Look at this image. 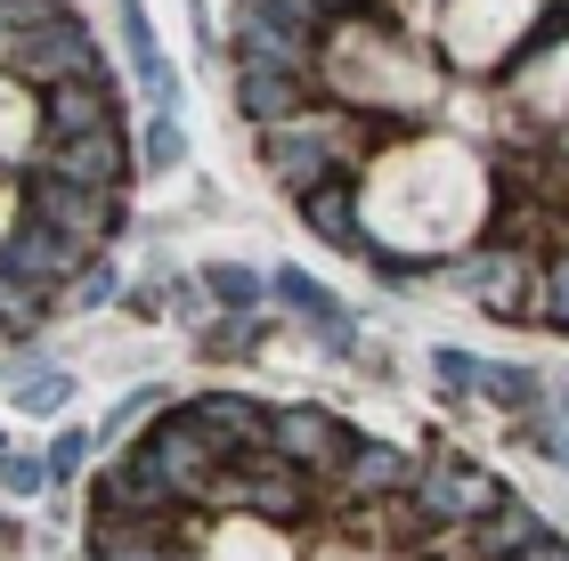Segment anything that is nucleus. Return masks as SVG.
Masks as SVG:
<instances>
[{"instance_id": "obj_6", "label": "nucleus", "mask_w": 569, "mask_h": 561, "mask_svg": "<svg viewBox=\"0 0 569 561\" xmlns=\"http://www.w3.org/2000/svg\"><path fill=\"white\" fill-rule=\"evenodd\" d=\"M147 448H154V464H163V480L179 489V504H196V513H203V489H212V472L228 464V448L188 415V407H163L154 431H147Z\"/></svg>"}, {"instance_id": "obj_20", "label": "nucleus", "mask_w": 569, "mask_h": 561, "mask_svg": "<svg viewBox=\"0 0 569 561\" xmlns=\"http://www.w3.org/2000/svg\"><path fill=\"white\" fill-rule=\"evenodd\" d=\"M49 301H58V285H33V277H17L9 261H0V350L33 334V325L49 318Z\"/></svg>"}, {"instance_id": "obj_13", "label": "nucleus", "mask_w": 569, "mask_h": 561, "mask_svg": "<svg viewBox=\"0 0 569 561\" xmlns=\"http://www.w3.org/2000/svg\"><path fill=\"white\" fill-rule=\"evenodd\" d=\"M0 261H9L17 277H33V285H73V269L90 261L73 237H58L49 220H33V212H17L9 220V237H0Z\"/></svg>"}, {"instance_id": "obj_7", "label": "nucleus", "mask_w": 569, "mask_h": 561, "mask_svg": "<svg viewBox=\"0 0 569 561\" xmlns=\"http://www.w3.org/2000/svg\"><path fill=\"white\" fill-rule=\"evenodd\" d=\"M41 171L58 180H82V188H122L139 171V147L122 139V122H98V131H66V139H41Z\"/></svg>"}, {"instance_id": "obj_28", "label": "nucleus", "mask_w": 569, "mask_h": 561, "mask_svg": "<svg viewBox=\"0 0 569 561\" xmlns=\"http://www.w3.org/2000/svg\"><path fill=\"white\" fill-rule=\"evenodd\" d=\"M66 293L82 301V310H98V301H114V261H98V252H90V261L73 269V285H66Z\"/></svg>"}, {"instance_id": "obj_9", "label": "nucleus", "mask_w": 569, "mask_h": 561, "mask_svg": "<svg viewBox=\"0 0 569 561\" xmlns=\"http://www.w3.org/2000/svg\"><path fill=\"white\" fill-rule=\"evenodd\" d=\"M228 49H237V66L318 73V49H326V33H309V24H284V17H269V9H252V0H237V33H228Z\"/></svg>"}, {"instance_id": "obj_4", "label": "nucleus", "mask_w": 569, "mask_h": 561, "mask_svg": "<svg viewBox=\"0 0 569 561\" xmlns=\"http://www.w3.org/2000/svg\"><path fill=\"white\" fill-rule=\"evenodd\" d=\"M416 513L439 529V521H488L505 504V480L488 472V464H472V455H423L416 464Z\"/></svg>"}, {"instance_id": "obj_30", "label": "nucleus", "mask_w": 569, "mask_h": 561, "mask_svg": "<svg viewBox=\"0 0 569 561\" xmlns=\"http://www.w3.org/2000/svg\"><path fill=\"white\" fill-rule=\"evenodd\" d=\"M252 9H269V17H284V24H309V33H326V24H333L326 0H252Z\"/></svg>"}, {"instance_id": "obj_32", "label": "nucleus", "mask_w": 569, "mask_h": 561, "mask_svg": "<svg viewBox=\"0 0 569 561\" xmlns=\"http://www.w3.org/2000/svg\"><path fill=\"white\" fill-rule=\"evenodd\" d=\"M553 431H569V382H553Z\"/></svg>"}, {"instance_id": "obj_17", "label": "nucleus", "mask_w": 569, "mask_h": 561, "mask_svg": "<svg viewBox=\"0 0 569 561\" xmlns=\"http://www.w3.org/2000/svg\"><path fill=\"white\" fill-rule=\"evenodd\" d=\"M301 220H309V237H326L342 252H367V228H358V171H333V180L301 188Z\"/></svg>"}, {"instance_id": "obj_27", "label": "nucleus", "mask_w": 569, "mask_h": 561, "mask_svg": "<svg viewBox=\"0 0 569 561\" xmlns=\"http://www.w3.org/2000/svg\"><path fill=\"white\" fill-rule=\"evenodd\" d=\"M66 399H73V382H66V374H33V382L17 391L24 415H66Z\"/></svg>"}, {"instance_id": "obj_21", "label": "nucleus", "mask_w": 569, "mask_h": 561, "mask_svg": "<svg viewBox=\"0 0 569 561\" xmlns=\"http://www.w3.org/2000/svg\"><path fill=\"white\" fill-rule=\"evenodd\" d=\"M472 391L488 399V407H512V415H529L537 399H546V382H537L529 367H505V359H480L472 367Z\"/></svg>"}, {"instance_id": "obj_29", "label": "nucleus", "mask_w": 569, "mask_h": 561, "mask_svg": "<svg viewBox=\"0 0 569 561\" xmlns=\"http://www.w3.org/2000/svg\"><path fill=\"white\" fill-rule=\"evenodd\" d=\"M0 489H9V497H41L49 464H41V455H0Z\"/></svg>"}, {"instance_id": "obj_12", "label": "nucleus", "mask_w": 569, "mask_h": 561, "mask_svg": "<svg viewBox=\"0 0 569 561\" xmlns=\"http://www.w3.org/2000/svg\"><path fill=\"white\" fill-rule=\"evenodd\" d=\"M261 163H269V180L284 188V196H301V188H318V180H333V171H350L333 147L309 131L301 114H284V122H269L261 131Z\"/></svg>"}, {"instance_id": "obj_10", "label": "nucleus", "mask_w": 569, "mask_h": 561, "mask_svg": "<svg viewBox=\"0 0 569 561\" xmlns=\"http://www.w3.org/2000/svg\"><path fill=\"white\" fill-rule=\"evenodd\" d=\"M350 440H358V431L333 415V407H277V415H269V448L284 455V464L318 472V480L350 455Z\"/></svg>"}, {"instance_id": "obj_24", "label": "nucleus", "mask_w": 569, "mask_h": 561, "mask_svg": "<svg viewBox=\"0 0 569 561\" xmlns=\"http://www.w3.org/2000/svg\"><path fill=\"white\" fill-rule=\"evenodd\" d=\"M203 293H212L220 310H252L269 285H261V269H244V261H212V269H203Z\"/></svg>"}, {"instance_id": "obj_8", "label": "nucleus", "mask_w": 569, "mask_h": 561, "mask_svg": "<svg viewBox=\"0 0 569 561\" xmlns=\"http://www.w3.org/2000/svg\"><path fill=\"white\" fill-rule=\"evenodd\" d=\"M416 464H423V455L399 448V440H350V455L326 472V504H375V497H399V489H416Z\"/></svg>"}, {"instance_id": "obj_16", "label": "nucleus", "mask_w": 569, "mask_h": 561, "mask_svg": "<svg viewBox=\"0 0 569 561\" xmlns=\"http://www.w3.org/2000/svg\"><path fill=\"white\" fill-rule=\"evenodd\" d=\"M309 98H318V73H284V66H237V107L252 131H269V122L301 114Z\"/></svg>"}, {"instance_id": "obj_23", "label": "nucleus", "mask_w": 569, "mask_h": 561, "mask_svg": "<svg viewBox=\"0 0 569 561\" xmlns=\"http://www.w3.org/2000/svg\"><path fill=\"white\" fill-rule=\"evenodd\" d=\"M188 163V131L171 122V107H154V122L139 131V171H179Z\"/></svg>"}, {"instance_id": "obj_25", "label": "nucleus", "mask_w": 569, "mask_h": 561, "mask_svg": "<svg viewBox=\"0 0 569 561\" xmlns=\"http://www.w3.org/2000/svg\"><path fill=\"white\" fill-rule=\"evenodd\" d=\"M41 464H49V480H73V472L90 464V431H82V423H66L58 440H49V455H41Z\"/></svg>"}, {"instance_id": "obj_1", "label": "nucleus", "mask_w": 569, "mask_h": 561, "mask_svg": "<svg viewBox=\"0 0 569 561\" xmlns=\"http://www.w3.org/2000/svg\"><path fill=\"white\" fill-rule=\"evenodd\" d=\"M318 504H326V480L284 464L269 440L228 455V464L212 472V489H203V513H237V521H309Z\"/></svg>"}, {"instance_id": "obj_5", "label": "nucleus", "mask_w": 569, "mask_h": 561, "mask_svg": "<svg viewBox=\"0 0 569 561\" xmlns=\"http://www.w3.org/2000/svg\"><path fill=\"white\" fill-rule=\"evenodd\" d=\"M463 293H472L488 318L529 325V318H546V261H537L529 244H497V252H480V261H472Z\"/></svg>"}, {"instance_id": "obj_22", "label": "nucleus", "mask_w": 569, "mask_h": 561, "mask_svg": "<svg viewBox=\"0 0 569 561\" xmlns=\"http://www.w3.org/2000/svg\"><path fill=\"white\" fill-rule=\"evenodd\" d=\"M261 342H269V318L252 310H228L220 325H203V359H252Z\"/></svg>"}, {"instance_id": "obj_14", "label": "nucleus", "mask_w": 569, "mask_h": 561, "mask_svg": "<svg viewBox=\"0 0 569 561\" xmlns=\"http://www.w3.org/2000/svg\"><path fill=\"white\" fill-rule=\"evenodd\" d=\"M463 553H480V561H497V553H569V538L546 513H529V504L505 497L488 521H463Z\"/></svg>"}, {"instance_id": "obj_18", "label": "nucleus", "mask_w": 569, "mask_h": 561, "mask_svg": "<svg viewBox=\"0 0 569 561\" xmlns=\"http://www.w3.org/2000/svg\"><path fill=\"white\" fill-rule=\"evenodd\" d=\"M188 415L212 431L228 455H244V448H261V440H269V407H252L244 391H203V399H188Z\"/></svg>"}, {"instance_id": "obj_3", "label": "nucleus", "mask_w": 569, "mask_h": 561, "mask_svg": "<svg viewBox=\"0 0 569 561\" xmlns=\"http://www.w3.org/2000/svg\"><path fill=\"white\" fill-rule=\"evenodd\" d=\"M107 58H98V41H90V24L82 17H49L33 24V33H9L0 41V82H24V90H49V82H66V73H98Z\"/></svg>"}, {"instance_id": "obj_19", "label": "nucleus", "mask_w": 569, "mask_h": 561, "mask_svg": "<svg viewBox=\"0 0 569 561\" xmlns=\"http://www.w3.org/2000/svg\"><path fill=\"white\" fill-rule=\"evenodd\" d=\"M269 293H277L293 318H309V325H318V334H326V350H350V310H342V301H333V293H326L309 269H277V277H269Z\"/></svg>"}, {"instance_id": "obj_2", "label": "nucleus", "mask_w": 569, "mask_h": 561, "mask_svg": "<svg viewBox=\"0 0 569 561\" xmlns=\"http://www.w3.org/2000/svg\"><path fill=\"white\" fill-rule=\"evenodd\" d=\"M24 212L33 220H49L58 237H73L82 252H107L114 237H122V196L114 188H82V180H58V171H24Z\"/></svg>"}, {"instance_id": "obj_31", "label": "nucleus", "mask_w": 569, "mask_h": 561, "mask_svg": "<svg viewBox=\"0 0 569 561\" xmlns=\"http://www.w3.org/2000/svg\"><path fill=\"white\" fill-rule=\"evenodd\" d=\"M326 9H333V24H342V17H367L375 0H326Z\"/></svg>"}, {"instance_id": "obj_15", "label": "nucleus", "mask_w": 569, "mask_h": 561, "mask_svg": "<svg viewBox=\"0 0 569 561\" xmlns=\"http://www.w3.org/2000/svg\"><path fill=\"white\" fill-rule=\"evenodd\" d=\"M41 98V139H66V131H98V122H122L107 73H66V82L33 90Z\"/></svg>"}, {"instance_id": "obj_26", "label": "nucleus", "mask_w": 569, "mask_h": 561, "mask_svg": "<svg viewBox=\"0 0 569 561\" xmlns=\"http://www.w3.org/2000/svg\"><path fill=\"white\" fill-rule=\"evenodd\" d=\"M546 325H553V334H569V244L546 252Z\"/></svg>"}, {"instance_id": "obj_11", "label": "nucleus", "mask_w": 569, "mask_h": 561, "mask_svg": "<svg viewBox=\"0 0 569 561\" xmlns=\"http://www.w3.org/2000/svg\"><path fill=\"white\" fill-rule=\"evenodd\" d=\"M90 504H114V513H154V521H171V513H179V489L163 480L154 448H147V440H131V448H122L107 472H98ZM188 513H196V504H188Z\"/></svg>"}]
</instances>
